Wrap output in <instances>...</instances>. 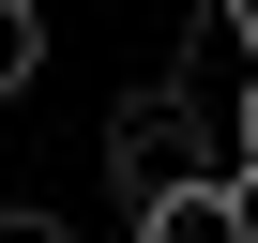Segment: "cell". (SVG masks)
I'll return each instance as SVG.
<instances>
[{"label": "cell", "instance_id": "cell-1", "mask_svg": "<svg viewBox=\"0 0 258 243\" xmlns=\"http://www.w3.org/2000/svg\"><path fill=\"white\" fill-rule=\"evenodd\" d=\"M106 183L121 198H182V183H243V152H228V106L213 91H182V76H137V91H121L106 106Z\"/></svg>", "mask_w": 258, "mask_h": 243}, {"label": "cell", "instance_id": "cell-2", "mask_svg": "<svg viewBox=\"0 0 258 243\" xmlns=\"http://www.w3.org/2000/svg\"><path fill=\"white\" fill-rule=\"evenodd\" d=\"M137 243H258V183H182L137 213Z\"/></svg>", "mask_w": 258, "mask_h": 243}, {"label": "cell", "instance_id": "cell-3", "mask_svg": "<svg viewBox=\"0 0 258 243\" xmlns=\"http://www.w3.org/2000/svg\"><path fill=\"white\" fill-rule=\"evenodd\" d=\"M46 76V0H0V106Z\"/></svg>", "mask_w": 258, "mask_h": 243}, {"label": "cell", "instance_id": "cell-4", "mask_svg": "<svg viewBox=\"0 0 258 243\" xmlns=\"http://www.w3.org/2000/svg\"><path fill=\"white\" fill-rule=\"evenodd\" d=\"M228 152H243V183H258V76L228 91Z\"/></svg>", "mask_w": 258, "mask_h": 243}, {"label": "cell", "instance_id": "cell-5", "mask_svg": "<svg viewBox=\"0 0 258 243\" xmlns=\"http://www.w3.org/2000/svg\"><path fill=\"white\" fill-rule=\"evenodd\" d=\"M0 243H76V228H61V213H0Z\"/></svg>", "mask_w": 258, "mask_h": 243}, {"label": "cell", "instance_id": "cell-6", "mask_svg": "<svg viewBox=\"0 0 258 243\" xmlns=\"http://www.w3.org/2000/svg\"><path fill=\"white\" fill-rule=\"evenodd\" d=\"M228 16H243V46H258V0H228Z\"/></svg>", "mask_w": 258, "mask_h": 243}]
</instances>
